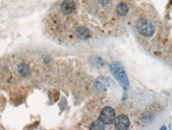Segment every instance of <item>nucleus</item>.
Listing matches in <instances>:
<instances>
[{
	"mask_svg": "<svg viewBox=\"0 0 172 130\" xmlns=\"http://www.w3.org/2000/svg\"><path fill=\"white\" fill-rule=\"evenodd\" d=\"M110 70L115 78L118 81V82L123 86L124 89H128L129 86L128 79L126 74L124 68L120 62H114L110 65Z\"/></svg>",
	"mask_w": 172,
	"mask_h": 130,
	"instance_id": "1",
	"label": "nucleus"
},
{
	"mask_svg": "<svg viewBox=\"0 0 172 130\" xmlns=\"http://www.w3.org/2000/svg\"><path fill=\"white\" fill-rule=\"evenodd\" d=\"M136 28L139 33L145 37H151L155 32L153 25L146 19H140L136 23Z\"/></svg>",
	"mask_w": 172,
	"mask_h": 130,
	"instance_id": "2",
	"label": "nucleus"
},
{
	"mask_svg": "<svg viewBox=\"0 0 172 130\" xmlns=\"http://www.w3.org/2000/svg\"><path fill=\"white\" fill-rule=\"evenodd\" d=\"M100 119L105 125H111L116 119V113L112 107H105L100 112Z\"/></svg>",
	"mask_w": 172,
	"mask_h": 130,
	"instance_id": "3",
	"label": "nucleus"
},
{
	"mask_svg": "<svg viewBox=\"0 0 172 130\" xmlns=\"http://www.w3.org/2000/svg\"><path fill=\"white\" fill-rule=\"evenodd\" d=\"M115 128L118 130L128 129L130 125L129 118L126 115H120L115 119Z\"/></svg>",
	"mask_w": 172,
	"mask_h": 130,
	"instance_id": "4",
	"label": "nucleus"
},
{
	"mask_svg": "<svg viewBox=\"0 0 172 130\" xmlns=\"http://www.w3.org/2000/svg\"><path fill=\"white\" fill-rule=\"evenodd\" d=\"M76 8V3L74 0H65L61 6V11L65 14H71L74 11Z\"/></svg>",
	"mask_w": 172,
	"mask_h": 130,
	"instance_id": "5",
	"label": "nucleus"
},
{
	"mask_svg": "<svg viewBox=\"0 0 172 130\" xmlns=\"http://www.w3.org/2000/svg\"><path fill=\"white\" fill-rule=\"evenodd\" d=\"M77 37L80 38H82V39H86V38H90L91 35L90 32L88 31V30L85 27H79L77 30Z\"/></svg>",
	"mask_w": 172,
	"mask_h": 130,
	"instance_id": "6",
	"label": "nucleus"
},
{
	"mask_svg": "<svg viewBox=\"0 0 172 130\" xmlns=\"http://www.w3.org/2000/svg\"><path fill=\"white\" fill-rule=\"evenodd\" d=\"M128 11V7L126 3L121 2L116 7V12L120 16H125Z\"/></svg>",
	"mask_w": 172,
	"mask_h": 130,
	"instance_id": "7",
	"label": "nucleus"
},
{
	"mask_svg": "<svg viewBox=\"0 0 172 130\" xmlns=\"http://www.w3.org/2000/svg\"><path fill=\"white\" fill-rule=\"evenodd\" d=\"M105 124L103 123L101 120H97V121H93L92 125H90L91 130H103L105 129Z\"/></svg>",
	"mask_w": 172,
	"mask_h": 130,
	"instance_id": "8",
	"label": "nucleus"
},
{
	"mask_svg": "<svg viewBox=\"0 0 172 130\" xmlns=\"http://www.w3.org/2000/svg\"><path fill=\"white\" fill-rule=\"evenodd\" d=\"M109 2V0H100V2L103 6H105V5H107Z\"/></svg>",
	"mask_w": 172,
	"mask_h": 130,
	"instance_id": "9",
	"label": "nucleus"
}]
</instances>
